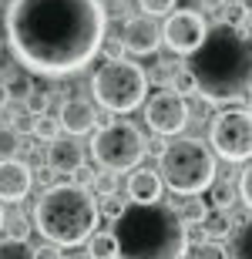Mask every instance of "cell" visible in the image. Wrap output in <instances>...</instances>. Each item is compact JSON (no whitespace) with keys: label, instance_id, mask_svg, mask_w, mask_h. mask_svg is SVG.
I'll return each instance as SVG.
<instances>
[{"label":"cell","instance_id":"2e32d148","mask_svg":"<svg viewBox=\"0 0 252 259\" xmlns=\"http://www.w3.org/2000/svg\"><path fill=\"white\" fill-rule=\"evenodd\" d=\"M239 222H242V219H239L232 209H229V212H219V209L209 212V215H205V222H202V226H205V239H222V236H232V229L239 226Z\"/></svg>","mask_w":252,"mask_h":259},{"label":"cell","instance_id":"603a6c76","mask_svg":"<svg viewBox=\"0 0 252 259\" xmlns=\"http://www.w3.org/2000/svg\"><path fill=\"white\" fill-rule=\"evenodd\" d=\"M168 91H175V95H182V98H192L198 95V84H195V74L188 71L185 64H178V71L172 74V81H168Z\"/></svg>","mask_w":252,"mask_h":259},{"label":"cell","instance_id":"1f68e13d","mask_svg":"<svg viewBox=\"0 0 252 259\" xmlns=\"http://www.w3.org/2000/svg\"><path fill=\"white\" fill-rule=\"evenodd\" d=\"M245 17H249V10L242 7V4H225V20L222 24H232V27H242Z\"/></svg>","mask_w":252,"mask_h":259},{"label":"cell","instance_id":"8992f818","mask_svg":"<svg viewBox=\"0 0 252 259\" xmlns=\"http://www.w3.org/2000/svg\"><path fill=\"white\" fill-rule=\"evenodd\" d=\"M91 95L105 111L115 115H128L141 108L148 95V74L145 67L125 58H108L105 64L91 74Z\"/></svg>","mask_w":252,"mask_h":259},{"label":"cell","instance_id":"8d00e7d4","mask_svg":"<svg viewBox=\"0 0 252 259\" xmlns=\"http://www.w3.org/2000/svg\"><path fill=\"white\" fill-rule=\"evenodd\" d=\"M34 259H64V256H61V249L54 246V242H47V246L34 249Z\"/></svg>","mask_w":252,"mask_h":259},{"label":"cell","instance_id":"4fadbf2b","mask_svg":"<svg viewBox=\"0 0 252 259\" xmlns=\"http://www.w3.org/2000/svg\"><path fill=\"white\" fill-rule=\"evenodd\" d=\"M58 121H61V132L64 135L78 138V135L94 132L97 111H94L91 101H84V98H68V101H61V108H58Z\"/></svg>","mask_w":252,"mask_h":259},{"label":"cell","instance_id":"ac0fdd59","mask_svg":"<svg viewBox=\"0 0 252 259\" xmlns=\"http://www.w3.org/2000/svg\"><path fill=\"white\" fill-rule=\"evenodd\" d=\"M87 256L94 259H118V242L111 232H91L87 236Z\"/></svg>","mask_w":252,"mask_h":259},{"label":"cell","instance_id":"f546056e","mask_svg":"<svg viewBox=\"0 0 252 259\" xmlns=\"http://www.w3.org/2000/svg\"><path fill=\"white\" fill-rule=\"evenodd\" d=\"M4 84H7V91H10V98L17 95V98H24L30 91V88H34V81H30L27 74H10L7 81H4Z\"/></svg>","mask_w":252,"mask_h":259},{"label":"cell","instance_id":"d6986e66","mask_svg":"<svg viewBox=\"0 0 252 259\" xmlns=\"http://www.w3.org/2000/svg\"><path fill=\"white\" fill-rule=\"evenodd\" d=\"M229 256H232V259H252V219H242L239 226H235Z\"/></svg>","mask_w":252,"mask_h":259},{"label":"cell","instance_id":"cb8c5ba5","mask_svg":"<svg viewBox=\"0 0 252 259\" xmlns=\"http://www.w3.org/2000/svg\"><path fill=\"white\" fill-rule=\"evenodd\" d=\"M0 259H34V249L27 246V239H4L0 242Z\"/></svg>","mask_w":252,"mask_h":259},{"label":"cell","instance_id":"7bdbcfd3","mask_svg":"<svg viewBox=\"0 0 252 259\" xmlns=\"http://www.w3.org/2000/svg\"><path fill=\"white\" fill-rule=\"evenodd\" d=\"M71 259H94V256H87V252H84V256H71Z\"/></svg>","mask_w":252,"mask_h":259},{"label":"cell","instance_id":"f6af8a7d","mask_svg":"<svg viewBox=\"0 0 252 259\" xmlns=\"http://www.w3.org/2000/svg\"><path fill=\"white\" fill-rule=\"evenodd\" d=\"M182 259H185V256H182Z\"/></svg>","mask_w":252,"mask_h":259},{"label":"cell","instance_id":"4dcf8cb0","mask_svg":"<svg viewBox=\"0 0 252 259\" xmlns=\"http://www.w3.org/2000/svg\"><path fill=\"white\" fill-rule=\"evenodd\" d=\"M235 189H239V199H242L245 205H249V212H252V165H245V168H242V175H239V185H235Z\"/></svg>","mask_w":252,"mask_h":259},{"label":"cell","instance_id":"6da1fadb","mask_svg":"<svg viewBox=\"0 0 252 259\" xmlns=\"http://www.w3.org/2000/svg\"><path fill=\"white\" fill-rule=\"evenodd\" d=\"M108 10L101 0H14L7 40L27 74L68 77L105 51Z\"/></svg>","mask_w":252,"mask_h":259},{"label":"cell","instance_id":"60d3db41","mask_svg":"<svg viewBox=\"0 0 252 259\" xmlns=\"http://www.w3.org/2000/svg\"><path fill=\"white\" fill-rule=\"evenodd\" d=\"M239 4H242V7H245V10L252 14V0H239Z\"/></svg>","mask_w":252,"mask_h":259},{"label":"cell","instance_id":"ffe728a7","mask_svg":"<svg viewBox=\"0 0 252 259\" xmlns=\"http://www.w3.org/2000/svg\"><path fill=\"white\" fill-rule=\"evenodd\" d=\"M30 135H34V138H37V142H54V138H61V121L58 118H51L47 111H40V115H34V125H30Z\"/></svg>","mask_w":252,"mask_h":259},{"label":"cell","instance_id":"b9f144b4","mask_svg":"<svg viewBox=\"0 0 252 259\" xmlns=\"http://www.w3.org/2000/svg\"><path fill=\"white\" fill-rule=\"evenodd\" d=\"M4 219H7V212H4V205H0V229H4Z\"/></svg>","mask_w":252,"mask_h":259},{"label":"cell","instance_id":"ee69618b","mask_svg":"<svg viewBox=\"0 0 252 259\" xmlns=\"http://www.w3.org/2000/svg\"><path fill=\"white\" fill-rule=\"evenodd\" d=\"M0 48H4V34H0Z\"/></svg>","mask_w":252,"mask_h":259},{"label":"cell","instance_id":"7c38bea8","mask_svg":"<svg viewBox=\"0 0 252 259\" xmlns=\"http://www.w3.org/2000/svg\"><path fill=\"white\" fill-rule=\"evenodd\" d=\"M34 189V168L24 158H4L0 162V202H20Z\"/></svg>","mask_w":252,"mask_h":259},{"label":"cell","instance_id":"5bb4252c","mask_svg":"<svg viewBox=\"0 0 252 259\" xmlns=\"http://www.w3.org/2000/svg\"><path fill=\"white\" fill-rule=\"evenodd\" d=\"M162 192H165V182L155 168H141L135 165V172L128 175V199L135 205H152V202H162Z\"/></svg>","mask_w":252,"mask_h":259},{"label":"cell","instance_id":"d6a6232c","mask_svg":"<svg viewBox=\"0 0 252 259\" xmlns=\"http://www.w3.org/2000/svg\"><path fill=\"white\" fill-rule=\"evenodd\" d=\"M175 71H178V61H158V67H155V74H152V81H155V84H168Z\"/></svg>","mask_w":252,"mask_h":259},{"label":"cell","instance_id":"7a4b0ae2","mask_svg":"<svg viewBox=\"0 0 252 259\" xmlns=\"http://www.w3.org/2000/svg\"><path fill=\"white\" fill-rule=\"evenodd\" d=\"M185 67L195 74L198 95L212 105L252 98V37L242 27L215 24L188 54Z\"/></svg>","mask_w":252,"mask_h":259},{"label":"cell","instance_id":"83f0119b","mask_svg":"<svg viewBox=\"0 0 252 259\" xmlns=\"http://www.w3.org/2000/svg\"><path fill=\"white\" fill-rule=\"evenodd\" d=\"M138 10L148 17H168L175 10V0H138Z\"/></svg>","mask_w":252,"mask_h":259},{"label":"cell","instance_id":"e0dca14e","mask_svg":"<svg viewBox=\"0 0 252 259\" xmlns=\"http://www.w3.org/2000/svg\"><path fill=\"white\" fill-rule=\"evenodd\" d=\"M235 199H239V189H235L232 182H219L215 179L212 185H209V205L219 212H229L235 205Z\"/></svg>","mask_w":252,"mask_h":259},{"label":"cell","instance_id":"74e56055","mask_svg":"<svg viewBox=\"0 0 252 259\" xmlns=\"http://www.w3.org/2000/svg\"><path fill=\"white\" fill-rule=\"evenodd\" d=\"M10 105V91H7V84L0 81V108H7Z\"/></svg>","mask_w":252,"mask_h":259},{"label":"cell","instance_id":"f1b7e54d","mask_svg":"<svg viewBox=\"0 0 252 259\" xmlns=\"http://www.w3.org/2000/svg\"><path fill=\"white\" fill-rule=\"evenodd\" d=\"M94 189H97V195H111L118 189V172H94Z\"/></svg>","mask_w":252,"mask_h":259},{"label":"cell","instance_id":"d4e9b609","mask_svg":"<svg viewBox=\"0 0 252 259\" xmlns=\"http://www.w3.org/2000/svg\"><path fill=\"white\" fill-rule=\"evenodd\" d=\"M97 212H101L105 219H111V222H115L118 215L125 212V199H121L118 192H111V195H97Z\"/></svg>","mask_w":252,"mask_h":259},{"label":"cell","instance_id":"ab89813d","mask_svg":"<svg viewBox=\"0 0 252 259\" xmlns=\"http://www.w3.org/2000/svg\"><path fill=\"white\" fill-rule=\"evenodd\" d=\"M242 30H245V34H249V37H252V14H249V17H245V24H242Z\"/></svg>","mask_w":252,"mask_h":259},{"label":"cell","instance_id":"3957f363","mask_svg":"<svg viewBox=\"0 0 252 259\" xmlns=\"http://www.w3.org/2000/svg\"><path fill=\"white\" fill-rule=\"evenodd\" d=\"M111 236L118 242V259H182L188 249V226L165 202L125 205Z\"/></svg>","mask_w":252,"mask_h":259},{"label":"cell","instance_id":"8fae6325","mask_svg":"<svg viewBox=\"0 0 252 259\" xmlns=\"http://www.w3.org/2000/svg\"><path fill=\"white\" fill-rule=\"evenodd\" d=\"M121 48L135 58H145V54H155L158 44H162V30H158L155 17L148 14H138V17H128L125 27H121Z\"/></svg>","mask_w":252,"mask_h":259},{"label":"cell","instance_id":"52a82bcc","mask_svg":"<svg viewBox=\"0 0 252 259\" xmlns=\"http://www.w3.org/2000/svg\"><path fill=\"white\" fill-rule=\"evenodd\" d=\"M145 135L131 121H105L91 135V158L108 172H128L145 158Z\"/></svg>","mask_w":252,"mask_h":259},{"label":"cell","instance_id":"7402d4cb","mask_svg":"<svg viewBox=\"0 0 252 259\" xmlns=\"http://www.w3.org/2000/svg\"><path fill=\"white\" fill-rule=\"evenodd\" d=\"M175 212H178L182 222L192 229V226H202V222H205V215H209V202H205V199H185Z\"/></svg>","mask_w":252,"mask_h":259},{"label":"cell","instance_id":"277c9868","mask_svg":"<svg viewBox=\"0 0 252 259\" xmlns=\"http://www.w3.org/2000/svg\"><path fill=\"white\" fill-rule=\"evenodd\" d=\"M97 199L78 182H54L34 205V229L54 246H81L97 229Z\"/></svg>","mask_w":252,"mask_h":259},{"label":"cell","instance_id":"44dd1931","mask_svg":"<svg viewBox=\"0 0 252 259\" xmlns=\"http://www.w3.org/2000/svg\"><path fill=\"white\" fill-rule=\"evenodd\" d=\"M185 259H229V249L219 239H202V242H195V246L188 242Z\"/></svg>","mask_w":252,"mask_h":259},{"label":"cell","instance_id":"5b68a950","mask_svg":"<svg viewBox=\"0 0 252 259\" xmlns=\"http://www.w3.org/2000/svg\"><path fill=\"white\" fill-rule=\"evenodd\" d=\"M215 152L202 138H178L168 142L158 155V175L162 182L178 195H202L215 182Z\"/></svg>","mask_w":252,"mask_h":259},{"label":"cell","instance_id":"836d02e7","mask_svg":"<svg viewBox=\"0 0 252 259\" xmlns=\"http://www.w3.org/2000/svg\"><path fill=\"white\" fill-rule=\"evenodd\" d=\"M54 179H58V172H54L51 165H40L37 172H34V182L40 185V192H44V189H51V185H54Z\"/></svg>","mask_w":252,"mask_h":259},{"label":"cell","instance_id":"f35d334b","mask_svg":"<svg viewBox=\"0 0 252 259\" xmlns=\"http://www.w3.org/2000/svg\"><path fill=\"white\" fill-rule=\"evenodd\" d=\"M145 152H152V155H162V152H165V142H152V145H145Z\"/></svg>","mask_w":252,"mask_h":259},{"label":"cell","instance_id":"9a60e30c","mask_svg":"<svg viewBox=\"0 0 252 259\" xmlns=\"http://www.w3.org/2000/svg\"><path fill=\"white\" fill-rule=\"evenodd\" d=\"M47 165L54 168L58 175H74L84 165V148H81L74 138H54L47 148Z\"/></svg>","mask_w":252,"mask_h":259},{"label":"cell","instance_id":"30bf717a","mask_svg":"<svg viewBox=\"0 0 252 259\" xmlns=\"http://www.w3.org/2000/svg\"><path fill=\"white\" fill-rule=\"evenodd\" d=\"M205 34H209V24L198 10H172L165 27H162V44H168V51H175V54L188 58L205 40Z\"/></svg>","mask_w":252,"mask_h":259},{"label":"cell","instance_id":"d590c367","mask_svg":"<svg viewBox=\"0 0 252 259\" xmlns=\"http://www.w3.org/2000/svg\"><path fill=\"white\" fill-rule=\"evenodd\" d=\"M71 182H78V185H84V189H91V185H94V172H91L87 165H81L78 172H74V179H71Z\"/></svg>","mask_w":252,"mask_h":259},{"label":"cell","instance_id":"9c48e42d","mask_svg":"<svg viewBox=\"0 0 252 259\" xmlns=\"http://www.w3.org/2000/svg\"><path fill=\"white\" fill-rule=\"evenodd\" d=\"M141 115H145V125L155 135L168 138V135H178L188 128V98L175 95V91H158L148 101H141Z\"/></svg>","mask_w":252,"mask_h":259},{"label":"cell","instance_id":"484cf974","mask_svg":"<svg viewBox=\"0 0 252 259\" xmlns=\"http://www.w3.org/2000/svg\"><path fill=\"white\" fill-rule=\"evenodd\" d=\"M4 229H7V236H10V239H27L34 226H30V222L24 219L20 212H14V215H7V219H4Z\"/></svg>","mask_w":252,"mask_h":259},{"label":"cell","instance_id":"4316f807","mask_svg":"<svg viewBox=\"0 0 252 259\" xmlns=\"http://www.w3.org/2000/svg\"><path fill=\"white\" fill-rule=\"evenodd\" d=\"M51 98L47 91H40V88H30L27 95H24V111H30V115H40V111H47Z\"/></svg>","mask_w":252,"mask_h":259},{"label":"cell","instance_id":"ba28073f","mask_svg":"<svg viewBox=\"0 0 252 259\" xmlns=\"http://www.w3.org/2000/svg\"><path fill=\"white\" fill-rule=\"evenodd\" d=\"M212 152L225 162H249L252 158V111L249 108H229L219 111L209 132Z\"/></svg>","mask_w":252,"mask_h":259},{"label":"cell","instance_id":"e575fe53","mask_svg":"<svg viewBox=\"0 0 252 259\" xmlns=\"http://www.w3.org/2000/svg\"><path fill=\"white\" fill-rule=\"evenodd\" d=\"M14 148H17V132H14V128H0V152L7 155V152H14Z\"/></svg>","mask_w":252,"mask_h":259}]
</instances>
